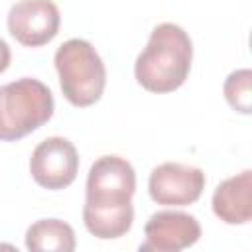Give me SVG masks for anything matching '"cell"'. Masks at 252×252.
<instances>
[{"instance_id": "cell-3", "label": "cell", "mask_w": 252, "mask_h": 252, "mask_svg": "<svg viewBox=\"0 0 252 252\" xmlns=\"http://www.w3.org/2000/svg\"><path fill=\"white\" fill-rule=\"evenodd\" d=\"M53 94L37 79L22 77L0 85V142H16L53 116Z\"/></svg>"}, {"instance_id": "cell-8", "label": "cell", "mask_w": 252, "mask_h": 252, "mask_svg": "<svg viewBox=\"0 0 252 252\" xmlns=\"http://www.w3.org/2000/svg\"><path fill=\"white\" fill-rule=\"evenodd\" d=\"M144 234L142 252H179L201 238V224L193 215L183 211H158L148 219Z\"/></svg>"}, {"instance_id": "cell-4", "label": "cell", "mask_w": 252, "mask_h": 252, "mask_svg": "<svg viewBox=\"0 0 252 252\" xmlns=\"http://www.w3.org/2000/svg\"><path fill=\"white\" fill-rule=\"evenodd\" d=\"M63 96L79 108L100 100L106 85V69L96 49L87 39H67L53 57Z\"/></svg>"}, {"instance_id": "cell-1", "label": "cell", "mask_w": 252, "mask_h": 252, "mask_svg": "<svg viewBox=\"0 0 252 252\" xmlns=\"http://www.w3.org/2000/svg\"><path fill=\"white\" fill-rule=\"evenodd\" d=\"M136 193V171L120 156L98 158L87 175L83 222L100 240L124 236L134 222L132 197Z\"/></svg>"}, {"instance_id": "cell-10", "label": "cell", "mask_w": 252, "mask_h": 252, "mask_svg": "<svg viewBox=\"0 0 252 252\" xmlns=\"http://www.w3.org/2000/svg\"><path fill=\"white\" fill-rule=\"evenodd\" d=\"M75 230L61 219H39L26 230V248L32 252H73Z\"/></svg>"}, {"instance_id": "cell-2", "label": "cell", "mask_w": 252, "mask_h": 252, "mask_svg": "<svg viewBox=\"0 0 252 252\" xmlns=\"http://www.w3.org/2000/svg\"><path fill=\"white\" fill-rule=\"evenodd\" d=\"M193 43L187 32L171 22L156 26L134 63V77L150 93L177 91L189 77Z\"/></svg>"}, {"instance_id": "cell-11", "label": "cell", "mask_w": 252, "mask_h": 252, "mask_svg": "<svg viewBox=\"0 0 252 252\" xmlns=\"http://www.w3.org/2000/svg\"><path fill=\"white\" fill-rule=\"evenodd\" d=\"M222 93L232 110L240 114H250L252 112V71L250 69L232 71L224 79Z\"/></svg>"}, {"instance_id": "cell-7", "label": "cell", "mask_w": 252, "mask_h": 252, "mask_svg": "<svg viewBox=\"0 0 252 252\" xmlns=\"http://www.w3.org/2000/svg\"><path fill=\"white\" fill-rule=\"evenodd\" d=\"M6 24L18 43L41 47L57 35L61 16L53 0H20L10 8Z\"/></svg>"}, {"instance_id": "cell-5", "label": "cell", "mask_w": 252, "mask_h": 252, "mask_svg": "<svg viewBox=\"0 0 252 252\" xmlns=\"http://www.w3.org/2000/svg\"><path fill=\"white\" fill-rule=\"evenodd\" d=\"M30 173L33 181L49 191L69 187L79 173V154L63 136L41 140L30 158Z\"/></svg>"}, {"instance_id": "cell-6", "label": "cell", "mask_w": 252, "mask_h": 252, "mask_svg": "<svg viewBox=\"0 0 252 252\" xmlns=\"http://www.w3.org/2000/svg\"><path fill=\"white\" fill-rule=\"evenodd\" d=\"M205 189L203 169L179 161H165L152 169L148 191L154 203L167 207H185L195 203Z\"/></svg>"}, {"instance_id": "cell-9", "label": "cell", "mask_w": 252, "mask_h": 252, "mask_svg": "<svg viewBox=\"0 0 252 252\" xmlns=\"http://www.w3.org/2000/svg\"><path fill=\"white\" fill-rule=\"evenodd\" d=\"M213 213L226 224H246L252 219V171L244 169L220 181L213 193Z\"/></svg>"}, {"instance_id": "cell-12", "label": "cell", "mask_w": 252, "mask_h": 252, "mask_svg": "<svg viewBox=\"0 0 252 252\" xmlns=\"http://www.w3.org/2000/svg\"><path fill=\"white\" fill-rule=\"evenodd\" d=\"M10 59H12V51H10L8 43L0 37V73H4L10 67Z\"/></svg>"}]
</instances>
